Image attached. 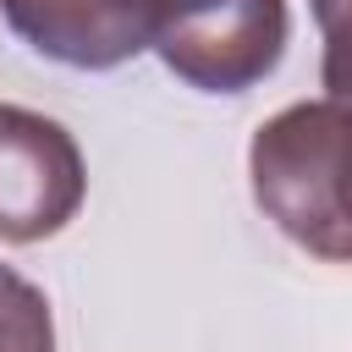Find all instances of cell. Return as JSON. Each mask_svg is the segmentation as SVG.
Wrapping results in <instances>:
<instances>
[{
  "label": "cell",
  "mask_w": 352,
  "mask_h": 352,
  "mask_svg": "<svg viewBox=\"0 0 352 352\" xmlns=\"http://www.w3.org/2000/svg\"><path fill=\"white\" fill-rule=\"evenodd\" d=\"M253 204L302 253L352 264V116L302 99L270 116L248 143Z\"/></svg>",
  "instance_id": "obj_1"
},
{
  "label": "cell",
  "mask_w": 352,
  "mask_h": 352,
  "mask_svg": "<svg viewBox=\"0 0 352 352\" xmlns=\"http://www.w3.org/2000/svg\"><path fill=\"white\" fill-rule=\"evenodd\" d=\"M0 352H55L50 297L11 264H0Z\"/></svg>",
  "instance_id": "obj_5"
},
{
  "label": "cell",
  "mask_w": 352,
  "mask_h": 352,
  "mask_svg": "<svg viewBox=\"0 0 352 352\" xmlns=\"http://www.w3.org/2000/svg\"><path fill=\"white\" fill-rule=\"evenodd\" d=\"M0 16L33 55L72 72H116L154 50L148 0H0Z\"/></svg>",
  "instance_id": "obj_4"
},
{
  "label": "cell",
  "mask_w": 352,
  "mask_h": 352,
  "mask_svg": "<svg viewBox=\"0 0 352 352\" xmlns=\"http://www.w3.org/2000/svg\"><path fill=\"white\" fill-rule=\"evenodd\" d=\"M308 11L324 33V55H319L324 99L352 116V0H308Z\"/></svg>",
  "instance_id": "obj_6"
},
{
  "label": "cell",
  "mask_w": 352,
  "mask_h": 352,
  "mask_svg": "<svg viewBox=\"0 0 352 352\" xmlns=\"http://www.w3.org/2000/svg\"><path fill=\"white\" fill-rule=\"evenodd\" d=\"M88 192L77 138L22 104H0V242L55 236Z\"/></svg>",
  "instance_id": "obj_3"
},
{
  "label": "cell",
  "mask_w": 352,
  "mask_h": 352,
  "mask_svg": "<svg viewBox=\"0 0 352 352\" xmlns=\"http://www.w3.org/2000/svg\"><path fill=\"white\" fill-rule=\"evenodd\" d=\"M154 55L204 94H248L286 55V0H148Z\"/></svg>",
  "instance_id": "obj_2"
}]
</instances>
